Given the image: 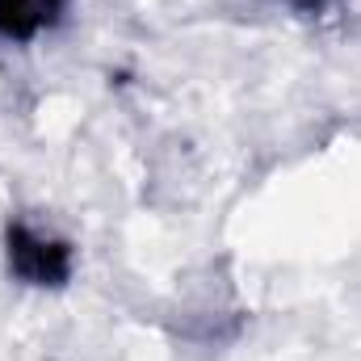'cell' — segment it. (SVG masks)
<instances>
[{"label": "cell", "mask_w": 361, "mask_h": 361, "mask_svg": "<svg viewBox=\"0 0 361 361\" xmlns=\"http://www.w3.org/2000/svg\"><path fill=\"white\" fill-rule=\"evenodd\" d=\"M4 248H8V269L30 286H63L72 273V248L55 235L25 227V223L8 227Z\"/></svg>", "instance_id": "1"}, {"label": "cell", "mask_w": 361, "mask_h": 361, "mask_svg": "<svg viewBox=\"0 0 361 361\" xmlns=\"http://www.w3.org/2000/svg\"><path fill=\"white\" fill-rule=\"evenodd\" d=\"M68 8V0H0V34L4 38H38L42 30H51L59 21V13Z\"/></svg>", "instance_id": "2"}]
</instances>
